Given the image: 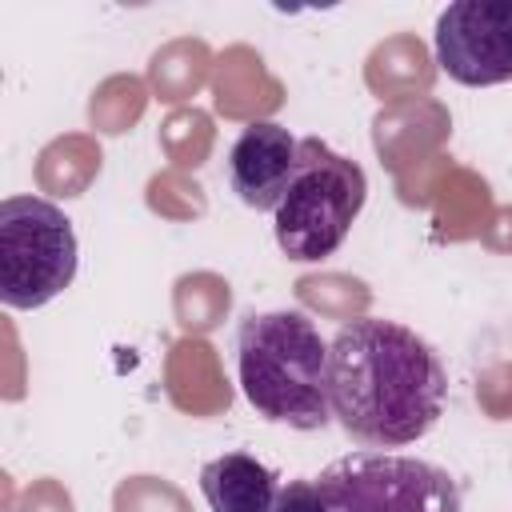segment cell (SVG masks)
<instances>
[{"mask_svg":"<svg viewBox=\"0 0 512 512\" xmlns=\"http://www.w3.org/2000/svg\"><path fill=\"white\" fill-rule=\"evenodd\" d=\"M448 372L436 348L408 324L360 316L328 344L332 420L364 448H404L436 428Z\"/></svg>","mask_w":512,"mask_h":512,"instance_id":"cell-1","label":"cell"},{"mask_svg":"<svg viewBox=\"0 0 512 512\" xmlns=\"http://www.w3.org/2000/svg\"><path fill=\"white\" fill-rule=\"evenodd\" d=\"M236 372L256 416L296 432H316L332 420L328 344L304 312H248L236 328Z\"/></svg>","mask_w":512,"mask_h":512,"instance_id":"cell-2","label":"cell"},{"mask_svg":"<svg viewBox=\"0 0 512 512\" xmlns=\"http://www.w3.org/2000/svg\"><path fill=\"white\" fill-rule=\"evenodd\" d=\"M364 200H368L364 168L340 156L336 148H328L320 136H304L296 172L284 188V200L272 212V232L280 252L296 264L332 256L348 240Z\"/></svg>","mask_w":512,"mask_h":512,"instance_id":"cell-3","label":"cell"},{"mask_svg":"<svg viewBox=\"0 0 512 512\" xmlns=\"http://www.w3.org/2000/svg\"><path fill=\"white\" fill-rule=\"evenodd\" d=\"M80 248L72 220L44 196L0 200V300L32 312L76 280Z\"/></svg>","mask_w":512,"mask_h":512,"instance_id":"cell-4","label":"cell"},{"mask_svg":"<svg viewBox=\"0 0 512 512\" xmlns=\"http://www.w3.org/2000/svg\"><path fill=\"white\" fill-rule=\"evenodd\" d=\"M316 488L328 512H464L460 484L448 468L380 448L332 460L316 476Z\"/></svg>","mask_w":512,"mask_h":512,"instance_id":"cell-5","label":"cell"},{"mask_svg":"<svg viewBox=\"0 0 512 512\" xmlns=\"http://www.w3.org/2000/svg\"><path fill=\"white\" fill-rule=\"evenodd\" d=\"M436 64L456 84L512 80V0H456L436 16Z\"/></svg>","mask_w":512,"mask_h":512,"instance_id":"cell-6","label":"cell"},{"mask_svg":"<svg viewBox=\"0 0 512 512\" xmlns=\"http://www.w3.org/2000/svg\"><path fill=\"white\" fill-rule=\"evenodd\" d=\"M296 156H300V140L284 124L272 120L248 124L228 152V184L240 196V204L256 212H276L296 172Z\"/></svg>","mask_w":512,"mask_h":512,"instance_id":"cell-7","label":"cell"},{"mask_svg":"<svg viewBox=\"0 0 512 512\" xmlns=\"http://www.w3.org/2000/svg\"><path fill=\"white\" fill-rule=\"evenodd\" d=\"M200 492L212 512H268L280 484L268 464L248 452H224L200 468Z\"/></svg>","mask_w":512,"mask_h":512,"instance_id":"cell-8","label":"cell"},{"mask_svg":"<svg viewBox=\"0 0 512 512\" xmlns=\"http://www.w3.org/2000/svg\"><path fill=\"white\" fill-rule=\"evenodd\" d=\"M268 512H328V504H324L316 480H288V484H280Z\"/></svg>","mask_w":512,"mask_h":512,"instance_id":"cell-9","label":"cell"}]
</instances>
